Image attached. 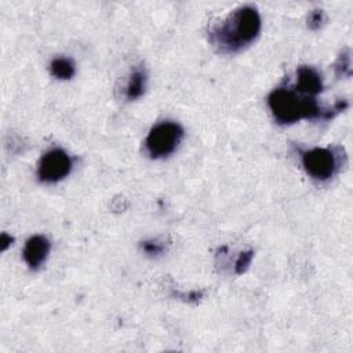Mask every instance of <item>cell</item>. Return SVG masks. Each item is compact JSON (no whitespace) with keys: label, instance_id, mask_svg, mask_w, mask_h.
Listing matches in <instances>:
<instances>
[{"label":"cell","instance_id":"obj_1","mask_svg":"<svg viewBox=\"0 0 353 353\" xmlns=\"http://www.w3.org/2000/svg\"><path fill=\"white\" fill-rule=\"evenodd\" d=\"M261 15L252 6L232 11L222 22L210 29V41L221 52H237L251 44L261 32Z\"/></svg>","mask_w":353,"mask_h":353},{"label":"cell","instance_id":"obj_2","mask_svg":"<svg viewBox=\"0 0 353 353\" xmlns=\"http://www.w3.org/2000/svg\"><path fill=\"white\" fill-rule=\"evenodd\" d=\"M268 105L280 124H292L301 119H327V109H323L314 98L305 97L292 88L273 90L268 97Z\"/></svg>","mask_w":353,"mask_h":353},{"label":"cell","instance_id":"obj_3","mask_svg":"<svg viewBox=\"0 0 353 353\" xmlns=\"http://www.w3.org/2000/svg\"><path fill=\"white\" fill-rule=\"evenodd\" d=\"M183 138V130L178 123L161 121L156 124L148 134L145 146L146 152L153 159H163L170 156Z\"/></svg>","mask_w":353,"mask_h":353},{"label":"cell","instance_id":"obj_4","mask_svg":"<svg viewBox=\"0 0 353 353\" xmlns=\"http://www.w3.org/2000/svg\"><path fill=\"white\" fill-rule=\"evenodd\" d=\"M302 164L307 175L316 181L332 178L339 168L338 156L332 148H313L302 152Z\"/></svg>","mask_w":353,"mask_h":353},{"label":"cell","instance_id":"obj_5","mask_svg":"<svg viewBox=\"0 0 353 353\" xmlns=\"http://www.w3.org/2000/svg\"><path fill=\"white\" fill-rule=\"evenodd\" d=\"M73 161L62 149H51L46 152L37 164V176L41 182L54 183L69 175Z\"/></svg>","mask_w":353,"mask_h":353},{"label":"cell","instance_id":"obj_6","mask_svg":"<svg viewBox=\"0 0 353 353\" xmlns=\"http://www.w3.org/2000/svg\"><path fill=\"white\" fill-rule=\"evenodd\" d=\"M50 248L51 244L46 236L34 234L26 240L22 255L30 269H39L46 262Z\"/></svg>","mask_w":353,"mask_h":353},{"label":"cell","instance_id":"obj_7","mask_svg":"<svg viewBox=\"0 0 353 353\" xmlns=\"http://www.w3.org/2000/svg\"><path fill=\"white\" fill-rule=\"evenodd\" d=\"M294 90L305 97H316L323 91L321 74L312 66H299L296 69V81Z\"/></svg>","mask_w":353,"mask_h":353},{"label":"cell","instance_id":"obj_8","mask_svg":"<svg viewBox=\"0 0 353 353\" xmlns=\"http://www.w3.org/2000/svg\"><path fill=\"white\" fill-rule=\"evenodd\" d=\"M50 70L54 77L61 79V80H68V79L73 77L76 73L73 61L69 58H65V57H58V58L52 59L50 63Z\"/></svg>","mask_w":353,"mask_h":353},{"label":"cell","instance_id":"obj_9","mask_svg":"<svg viewBox=\"0 0 353 353\" xmlns=\"http://www.w3.org/2000/svg\"><path fill=\"white\" fill-rule=\"evenodd\" d=\"M146 87V74L143 70H134L125 85V97L128 99L139 98Z\"/></svg>","mask_w":353,"mask_h":353},{"label":"cell","instance_id":"obj_10","mask_svg":"<svg viewBox=\"0 0 353 353\" xmlns=\"http://www.w3.org/2000/svg\"><path fill=\"white\" fill-rule=\"evenodd\" d=\"M252 255H254L252 251H245V252H241V254H240L239 259L236 261V273L241 274L243 272H245V269H247L248 265L251 263Z\"/></svg>","mask_w":353,"mask_h":353},{"label":"cell","instance_id":"obj_11","mask_svg":"<svg viewBox=\"0 0 353 353\" xmlns=\"http://www.w3.org/2000/svg\"><path fill=\"white\" fill-rule=\"evenodd\" d=\"M324 19V14L321 10H314L310 15H309V28L310 29H319L321 26V22Z\"/></svg>","mask_w":353,"mask_h":353},{"label":"cell","instance_id":"obj_12","mask_svg":"<svg viewBox=\"0 0 353 353\" xmlns=\"http://www.w3.org/2000/svg\"><path fill=\"white\" fill-rule=\"evenodd\" d=\"M142 248L146 254H150V255H157L163 251V245L157 241H143Z\"/></svg>","mask_w":353,"mask_h":353},{"label":"cell","instance_id":"obj_13","mask_svg":"<svg viewBox=\"0 0 353 353\" xmlns=\"http://www.w3.org/2000/svg\"><path fill=\"white\" fill-rule=\"evenodd\" d=\"M11 241H12V239H11V236H8V234H6V233H3V236H1V250H6L10 244H11Z\"/></svg>","mask_w":353,"mask_h":353}]
</instances>
